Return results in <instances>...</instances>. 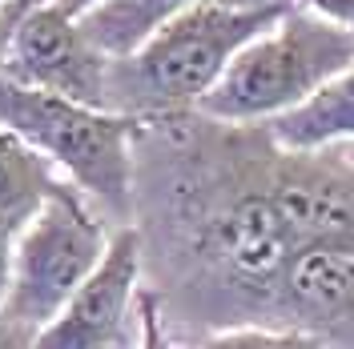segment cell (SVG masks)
Returning a JSON list of instances; mask_svg holds the SVG:
<instances>
[{"instance_id":"6da1fadb","label":"cell","mask_w":354,"mask_h":349,"mask_svg":"<svg viewBox=\"0 0 354 349\" xmlns=\"http://www.w3.org/2000/svg\"><path fill=\"white\" fill-rule=\"evenodd\" d=\"M286 12L290 4L242 12L218 0H201L185 8L181 17L161 24L137 52L113 61L109 112H125L137 121L194 112L201 97L225 77L230 61Z\"/></svg>"},{"instance_id":"7a4b0ae2","label":"cell","mask_w":354,"mask_h":349,"mask_svg":"<svg viewBox=\"0 0 354 349\" xmlns=\"http://www.w3.org/2000/svg\"><path fill=\"white\" fill-rule=\"evenodd\" d=\"M354 65V32L302 4L230 61L225 77L198 101V117L218 125H270L306 105L322 85Z\"/></svg>"},{"instance_id":"3957f363","label":"cell","mask_w":354,"mask_h":349,"mask_svg":"<svg viewBox=\"0 0 354 349\" xmlns=\"http://www.w3.org/2000/svg\"><path fill=\"white\" fill-rule=\"evenodd\" d=\"M0 129H8L44 161H53V169L101 209L117 217L133 213V145L141 132L137 117L88 109L57 92L17 85L0 72Z\"/></svg>"},{"instance_id":"277c9868","label":"cell","mask_w":354,"mask_h":349,"mask_svg":"<svg viewBox=\"0 0 354 349\" xmlns=\"http://www.w3.org/2000/svg\"><path fill=\"white\" fill-rule=\"evenodd\" d=\"M105 221L73 181H57L12 245V281L0 317L37 333L44 329L109 249Z\"/></svg>"},{"instance_id":"5b68a950","label":"cell","mask_w":354,"mask_h":349,"mask_svg":"<svg viewBox=\"0 0 354 349\" xmlns=\"http://www.w3.org/2000/svg\"><path fill=\"white\" fill-rule=\"evenodd\" d=\"M109 68L105 57L88 41L77 17H68L61 4H44L28 12L12 37L0 44V72L17 85L57 92L65 101L109 112Z\"/></svg>"},{"instance_id":"8992f818","label":"cell","mask_w":354,"mask_h":349,"mask_svg":"<svg viewBox=\"0 0 354 349\" xmlns=\"http://www.w3.org/2000/svg\"><path fill=\"white\" fill-rule=\"evenodd\" d=\"M145 233L141 225H117L101 265L88 273L68 306L32 333V349H113L121 326L141 293Z\"/></svg>"},{"instance_id":"52a82bcc","label":"cell","mask_w":354,"mask_h":349,"mask_svg":"<svg viewBox=\"0 0 354 349\" xmlns=\"http://www.w3.org/2000/svg\"><path fill=\"white\" fill-rule=\"evenodd\" d=\"M274 329H306L326 346L354 333V241H318L294 253L274 301Z\"/></svg>"},{"instance_id":"ba28073f","label":"cell","mask_w":354,"mask_h":349,"mask_svg":"<svg viewBox=\"0 0 354 349\" xmlns=\"http://www.w3.org/2000/svg\"><path fill=\"white\" fill-rule=\"evenodd\" d=\"M262 129L286 153H322L334 145H354V65L318 88L306 105Z\"/></svg>"},{"instance_id":"9c48e42d","label":"cell","mask_w":354,"mask_h":349,"mask_svg":"<svg viewBox=\"0 0 354 349\" xmlns=\"http://www.w3.org/2000/svg\"><path fill=\"white\" fill-rule=\"evenodd\" d=\"M194 4L201 0H105L81 17V28L105 57L117 61V57L137 52L161 24H169Z\"/></svg>"},{"instance_id":"30bf717a","label":"cell","mask_w":354,"mask_h":349,"mask_svg":"<svg viewBox=\"0 0 354 349\" xmlns=\"http://www.w3.org/2000/svg\"><path fill=\"white\" fill-rule=\"evenodd\" d=\"M61 173L53 161L28 149L21 137L0 129V225L8 233H21L28 217L44 205V197L57 189Z\"/></svg>"},{"instance_id":"8fae6325","label":"cell","mask_w":354,"mask_h":349,"mask_svg":"<svg viewBox=\"0 0 354 349\" xmlns=\"http://www.w3.org/2000/svg\"><path fill=\"white\" fill-rule=\"evenodd\" d=\"M201 349H330L322 337L306 329H274V326H225L214 329Z\"/></svg>"},{"instance_id":"7c38bea8","label":"cell","mask_w":354,"mask_h":349,"mask_svg":"<svg viewBox=\"0 0 354 349\" xmlns=\"http://www.w3.org/2000/svg\"><path fill=\"white\" fill-rule=\"evenodd\" d=\"M133 309H137V321H141V341H137V349H201V346H194L189 337H181V333L165 321V313H161V293H157V289H141Z\"/></svg>"},{"instance_id":"4fadbf2b","label":"cell","mask_w":354,"mask_h":349,"mask_svg":"<svg viewBox=\"0 0 354 349\" xmlns=\"http://www.w3.org/2000/svg\"><path fill=\"white\" fill-rule=\"evenodd\" d=\"M294 4H302L314 17H322V21H330V24H338V28H351L354 32V0H294Z\"/></svg>"},{"instance_id":"5bb4252c","label":"cell","mask_w":354,"mask_h":349,"mask_svg":"<svg viewBox=\"0 0 354 349\" xmlns=\"http://www.w3.org/2000/svg\"><path fill=\"white\" fill-rule=\"evenodd\" d=\"M44 4H57V0H4V17H0V44L12 37V28L28 17V12H37Z\"/></svg>"},{"instance_id":"9a60e30c","label":"cell","mask_w":354,"mask_h":349,"mask_svg":"<svg viewBox=\"0 0 354 349\" xmlns=\"http://www.w3.org/2000/svg\"><path fill=\"white\" fill-rule=\"evenodd\" d=\"M12 245H17V233H8L0 225V309H4V297H8V281H12Z\"/></svg>"},{"instance_id":"2e32d148","label":"cell","mask_w":354,"mask_h":349,"mask_svg":"<svg viewBox=\"0 0 354 349\" xmlns=\"http://www.w3.org/2000/svg\"><path fill=\"white\" fill-rule=\"evenodd\" d=\"M0 349H32V333L0 317Z\"/></svg>"},{"instance_id":"e0dca14e","label":"cell","mask_w":354,"mask_h":349,"mask_svg":"<svg viewBox=\"0 0 354 349\" xmlns=\"http://www.w3.org/2000/svg\"><path fill=\"white\" fill-rule=\"evenodd\" d=\"M225 8H242V12H258V8H274V4H294V0H218Z\"/></svg>"},{"instance_id":"ac0fdd59","label":"cell","mask_w":354,"mask_h":349,"mask_svg":"<svg viewBox=\"0 0 354 349\" xmlns=\"http://www.w3.org/2000/svg\"><path fill=\"white\" fill-rule=\"evenodd\" d=\"M57 4L65 8L68 17H77V21H81L85 12H93V8H97V4H105V0H57Z\"/></svg>"},{"instance_id":"d6986e66","label":"cell","mask_w":354,"mask_h":349,"mask_svg":"<svg viewBox=\"0 0 354 349\" xmlns=\"http://www.w3.org/2000/svg\"><path fill=\"white\" fill-rule=\"evenodd\" d=\"M0 17H4V0H0Z\"/></svg>"}]
</instances>
